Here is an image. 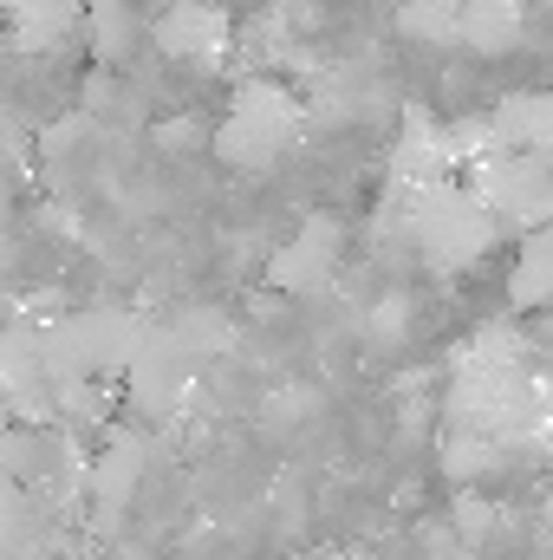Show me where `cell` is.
I'll list each match as a JSON object with an SVG mask.
<instances>
[{"label":"cell","mask_w":553,"mask_h":560,"mask_svg":"<svg viewBox=\"0 0 553 560\" xmlns=\"http://www.w3.org/2000/svg\"><path fill=\"white\" fill-rule=\"evenodd\" d=\"M33 541V495L0 469V560H26Z\"/></svg>","instance_id":"e0dca14e"},{"label":"cell","mask_w":553,"mask_h":560,"mask_svg":"<svg viewBox=\"0 0 553 560\" xmlns=\"http://www.w3.org/2000/svg\"><path fill=\"white\" fill-rule=\"evenodd\" d=\"M79 332H85V352H92V372L98 378H125L138 365V352L150 346V319L131 313V306H92L79 313Z\"/></svg>","instance_id":"9c48e42d"},{"label":"cell","mask_w":553,"mask_h":560,"mask_svg":"<svg viewBox=\"0 0 553 560\" xmlns=\"http://www.w3.org/2000/svg\"><path fill=\"white\" fill-rule=\"evenodd\" d=\"M398 33L416 46H462V0H398Z\"/></svg>","instance_id":"2e32d148"},{"label":"cell","mask_w":553,"mask_h":560,"mask_svg":"<svg viewBox=\"0 0 553 560\" xmlns=\"http://www.w3.org/2000/svg\"><path fill=\"white\" fill-rule=\"evenodd\" d=\"M20 150H26V125H20V112L0 98V170H13V163H20Z\"/></svg>","instance_id":"d6986e66"},{"label":"cell","mask_w":553,"mask_h":560,"mask_svg":"<svg viewBox=\"0 0 553 560\" xmlns=\"http://www.w3.org/2000/svg\"><path fill=\"white\" fill-rule=\"evenodd\" d=\"M299 131H306V98H299L286 79H274V72H248V79L235 85L228 118L215 125L209 150H215L228 170L261 176V170H274L280 156L299 143Z\"/></svg>","instance_id":"6da1fadb"},{"label":"cell","mask_w":553,"mask_h":560,"mask_svg":"<svg viewBox=\"0 0 553 560\" xmlns=\"http://www.w3.org/2000/svg\"><path fill=\"white\" fill-rule=\"evenodd\" d=\"M404 242L430 275H469L475 261L495 255L502 222L482 209V196L469 183H436L423 196H404Z\"/></svg>","instance_id":"7a4b0ae2"},{"label":"cell","mask_w":553,"mask_h":560,"mask_svg":"<svg viewBox=\"0 0 553 560\" xmlns=\"http://www.w3.org/2000/svg\"><path fill=\"white\" fill-rule=\"evenodd\" d=\"M339 248H345V229L332 215H313L306 229H293V242L268 261V280L280 293H319L326 280L339 275Z\"/></svg>","instance_id":"52a82bcc"},{"label":"cell","mask_w":553,"mask_h":560,"mask_svg":"<svg viewBox=\"0 0 553 560\" xmlns=\"http://www.w3.org/2000/svg\"><path fill=\"white\" fill-rule=\"evenodd\" d=\"M215 131H202V118H163L156 125V143L163 150H196V143H209Z\"/></svg>","instance_id":"ac0fdd59"},{"label":"cell","mask_w":553,"mask_h":560,"mask_svg":"<svg viewBox=\"0 0 553 560\" xmlns=\"http://www.w3.org/2000/svg\"><path fill=\"white\" fill-rule=\"evenodd\" d=\"M196 378H202V365H189V359L169 346V332L156 326L150 346L138 352V365L125 372V398H131V411H138L143 423H176L189 411V398H196Z\"/></svg>","instance_id":"5b68a950"},{"label":"cell","mask_w":553,"mask_h":560,"mask_svg":"<svg viewBox=\"0 0 553 560\" xmlns=\"http://www.w3.org/2000/svg\"><path fill=\"white\" fill-rule=\"evenodd\" d=\"M7 7H13V0H0V20H7Z\"/></svg>","instance_id":"44dd1931"},{"label":"cell","mask_w":553,"mask_h":560,"mask_svg":"<svg viewBox=\"0 0 553 560\" xmlns=\"http://www.w3.org/2000/svg\"><path fill=\"white\" fill-rule=\"evenodd\" d=\"M163 332H169V346H176L189 365H209L215 352L235 346V326H228V313H215V306H183Z\"/></svg>","instance_id":"5bb4252c"},{"label":"cell","mask_w":553,"mask_h":560,"mask_svg":"<svg viewBox=\"0 0 553 560\" xmlns=\"http://www.w3.org/2000/svg\"><path fill=\"white\" fill-rule=\"evenodd\" d=\"M85 7L92 0H13L7 26L20 52H59L72 33H85Z\"/></svg>","instance_id":"8fae6325"},{"label":"cell","mask_w":553,"mask_h":560,"mask_svg":"<svg viewBox=\"0 0 553 560\" xmlns=\"http://www.w3.org/2000/svg\"><path fill=\"white\" fill-rule=\"evenodd\" d=\"M7 430H13V411H7V405H0V443H7Z\"/></svg>","instance_id":"ffe728a7"},{"label":"cell","mask_w":553,"mask_h":560,"mask_svg":"<svg viewBox=\"0 0 553 560\" xmlns=\"http://www.w3.org/2000/svg\"><path fill=\"white\" fill-rule=\"evenodd\" d=\"M143 39H150V20H143L131 0H92V7H85V52H92L98 72L131 66Z\"/></svg>","instance_id":"30bf717a"},{"label":"cell","mask_w":553,"mask_h":560,"mask_svg":"<svg viewBox=\"0 0 553 560\" xmlns=\"http://www.w3.org/2000/svg\"><path fill=\"white\" fill-rule=\"evenodd\" d=\"M143 456H150V443H143L138 430H111V443L92 456V469H85V495H92V509H98L105 528L131 509V495H138V482H143Z\"/></svg>","instance_id":"ba28073f"},{"label":"cell","mask_w":553,"mask_h":560,"mask_svg":"<svg viewBox=\"0 0 553 560\" xmlns=\"http://www.w3.org/2000/svg\"><path fill=\"white\" fill-rule=\"evenodd\" d=\"M456 176V143H449V125H436L430 112H404L398 125V143H391V189L398 196H423L436 183Z\"/></svg>","instance_id":"8992f818"},{"label":"cell","mask_w":553,"mask_h":560,"mask_svg":"<svg viewBox=\"0 0 553 560\" xmlns=\"http://www.w3.org/2000/svg\"><path fill=\"white\" fill-rule=\"evenodd\" d=\"M495 138L521 156H553V92H508L495 105Z\"/></svg>","instance_id":"4fadbf2b"},{"label":"cell","mask_w":553,"mask_h":560,"mask_svg":"<svg viewBox=\"0 0 553 560\" xmlns=\"http://www.w3.org/2000/svg\"><path fill=\"white\" fill-rule=\"evenodd\" d=\"M469 189L482 196V209H489L502 229L541 235L553 222V156L502 150V156H489L482 170H469Z\"/></svg>","instance_id":"3957f363"},{"label":"cell","mask_w":553,"mask_h":560,"mask_svg":"<svg viewBox=\"0 0 553 560\" xmlns=\"http://www.w3.org/2000/svg\"><path fill=\"white\" fill-rule=\"evenodd\" d=\"M150 46H156L169 66L215 72V66H228V52H235V20H228V7H215V0H169V7L150 20Z\"/></svg>","instance_id":"277c9868"},{"label":"cell","mask_w":553,"mask_h":560,"mask_svg":"<svg viewBox=\"0 0 553 560\" xmlns=\"http://www.w3.org/2000/svg\"><path fill=\"white\" fill-rule=\"evenodd\" d=\"M508 300L515 306H553V229L521 242V255L508 268Z\"/></svg>","instance_id":"9a60e30c"},{"label":"cell","mask_w":553,"mask_h":560,"mask_svg":"<svg viewBox=\"0 0 553 560\" xmlns=\"http://www.w3.org/2000/svg\"><path fill=\"white\" fill-rule=\"evenodd\" d=\"M528 39V7L521 0H462V46L482 59H508Z\"/></svg>","instance_id":"7c38bea8"}]
</instances>
